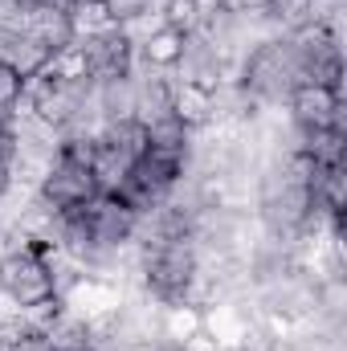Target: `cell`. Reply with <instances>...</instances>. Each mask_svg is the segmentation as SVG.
I'll list each match as a JSON object with an SVG mask.
<instances>
[{"label":"cell","mask_w":347,"mask_h":351,"mask_svg":"<svg viewBox=\"0 0 347 351\" xmlns=\"http://www.w3.org/2000/svg\"><path fill=\"white\" fill-rule=\"evenodd\" d=\"M143 131H147V147H152V152H168V156H184V160H188L192 139H196V131L184 127L176 114H164V119L147 123Z\"/></svg>","instance_id":"8"},{"label":"cell","mask_w":347,"mask_h":351,"mask_svg":"<svg viewBox=\"0 0 347 351\" xmlns=\"http://www.w3.org/2000/svg\"><path fill=\"white\" fill-rule=\"evenodd\" d=\"M94 196H98V184H94L90 168L74 164V160H66V156H58V160L41 172V180L33 184V200L45 204L49 213L82 208L86 200H94Z\"/></svg>","instance_id":"2"},{"label":"cell","mask_w":347,"mask_h":351,"mask_svg":"<svg viewBox=\"0 0 347 351\" xmlns=\"http://www.w3.org/2000/svg\"><path fill=\"white\" fill-rule=\"evenodd\" d=\"M258 8L274 33H294L315 16V0H258Z\"/></svg>","instance_id":"9"},{"label":"cell","mask_w":347,"mask_h":351,"mask_svg":"<svg viewBox=\"0 0 347 351\" xmlns=\"http://www.w3.org/2000/svg\"><path fill=\"white\" fill-rule=\"evenodd\" d=\"M21 98H25V78L8 62H0V110L16 114L21 110Z\"/></svg>","instance_id":"11"},{"label":"cell","mask_w":347,"mask_h":351,"mask_svg":"<svg viewBox=\"0 0 347 351\" xmlns=\"http://www.w3.org/2000/svg\"><path fill=\"white\" fill-rule=\"evenodd\" d=\"M16 188H21V180H16V168H12V156H0V204H4Z\"/></svg>","instance_id":"12"},{"label":"cell","mask_w":347,"mask_h":351,"mask_svg":"<svg viewBox=\"0 0 347 351\" xmlns=\"http://www.w3.org/2000/svg\"><path fill=\"white\" fill-rule=\"evenodd\" d=\"M184 41H188V33H180L172 25H160V29H152V33L135 45V58H139L143 70L172 74L176 66H180V58H184Z\"/></svg>","instance_id":"6"},{"label":"cell","mask_w":347,"mask_h":351,"mask_svg":"<svg viewBox=\"0 0 347 351\" xmlns=\"http://www.w3.org/2000/svg\"><path fill=\"white\" fill-rule=\"evenodd\" d=\"M21 4H37V8H66V12H70L78 0H21Z\"/></svg>","instance_id":"15"},{"label":"cell","mask_w":347,"mask_h":351,"mask_svg":"<svg viewBox=\"0 0 347 351\" xmlns=\"http://www.w3.org/2000/svg\"><path fill=\"white\" fill-rule=\"evenodd\" d=\"M78 53H82V66H86L90 82H110V78H127L135 74L139 58H135V45L127 41L123 29H106V33H90L74 41Z\"/></svg>","instance_id":"3"},{"label":"cell","mask_w":347,"mask_h":351,"mask_svg":"<svg viewBox=\"0 0 347 351\" xmlns=\"http://www.w3.org/2000/svg\"><path fill=\"white\" fill-rule=\"evenodd\" d=\"M21 25V0H0V33H16Z\"/></svg>","instance_id":"14"},{"label":"cell","mask_w":347,"mask_h":351,"mask_svg":"<svg viewBox=\"0 0 347 351\" xmlns=\"http://www.w3.org/2000/svg\"><path fill=\"white\" fill-rule=\"evenodd\" d=\"M12 143H16V114L0 110V156H12Z\"/></svg>","instance_id":"13"},{"label":"cell","mask_w":347,"mask_h":351,"mask_svg":"<svg viewBox=\"0 0 347 351\" xmlns=\"http://www.w3.org/2000/svg\"><path fill=\"white\" fill-rule=\"evenodd\" d=\"M16 33L33 37V41L45 45L49 53H62V49H70V45L78 41L74 21H70L66 8H37V4H21V25H16Z\"/></svg>","instance_id":"5"},{"label":"cell","mask_w":347,"mask_h":351,"mask_svg":"<svg viewBox=\"0 0 347 351\" xmlns=\"http://www.w3.org/2000/svg\"><path fill=\"white\" fill-rule=\"evenodd\" d=\"M286 123L294 131H323V127H347V106L339 90L315 86V82H302V86L290 90L286 98Z\"/></svg>","instance_id":"4"},{"label":"cell","mask_w":347,"mask_h":351,"mask_svg":"<svg viewBox=\"0 0 347 351\" xmlns=\"http://www.w3.org/2000/svg\"><path fill=\"white\" fill-rule=\"evenodd\" d=\"M4 41H0V62H8L21 78H33V74H41V70H49V49L45 45H37L33 37H25V33H0Z\"/></svg>","instance_id":"7"},{"label":"cell","mask_w":347,"mask_h":351,"mask_svg":"<svg viewBox=\"0 0 347 351\" xmlns=\"http://www.w3.org/2000/svg\"><path fill=\"white\" fill-rule=\"evenodd\" d=\"M233 82L258 110H282L290 90L302 86V53L290 33H270L254 41L233 66Z\"/></svg>","instance_id":"1"},{"label":"cell","mask_w":347,"mask_h":351,"mask_svg":"<svg viewBox=\"0 0 347 351\" xmlns=\"http://www.w3.org/2000/svg\"><path fill=\"white\" fill-rule=\"evenodd\" d=\"M102 8H106V16H110L115 29H127V25H135L139 16L156 12V0H102Z\"/></svg>","instance_id":"10"}]
</instances>
